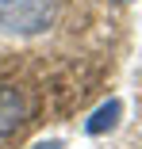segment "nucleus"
<instances>
[{
	"mask_svg": "<svg viewBox=\"0 0 142 149\" xmlns=\"http://www.w3.org/2000/svg\"><path fill=\"white\" fill-rule=\"evenodd\" d=\"M119 4H131V0H119Z\"/></svg>",
	"mask_w": 142,
	"mask_h": 149,
	"instance_id": "obj_5",
	"label": "nucleus"
},
{
	"mask_svg": "<svg viewBox=\"0 0 142 149\" xmlns=\"http://www.w3.org/2000/svg\"><path fill=\"white\" fill-rule=\"evenodd\" d=\"M119 115H123V100H115V96H111L108 103H100V107L89 115V123H84V134H92V138L111 134V130L119 126Z\"/></svg>",
	"mask_w": 142,
	"mask_h": 149,
	"instance_id": "obj_3",
	"label": "nucleus"
},
{
	"mask_svg": "<svg viewBox=\"0 0 142 149\" xmlns=\"http://www.w3.org/2000/svg\"><path fill=\"white\" fill-rule=\"evenodd\" d=\"M27 123V100L15 84H0V138H12Z\"/></svg>",
	"mask_w": 142,
	"mask_h": 149,
	"instance_id": "obj_2",
	"label": "nucleus"
},
{
	"mask_svg": "<svg viewBox=\"0 0 142 149\" xmlns=\"http://www.w3.org/2000/svg\"><path fill=\"white\" fill-rule=\"evenodd\" d=\"M58 19V0H0V31L31 38L54 27Z\"/></svg>",
	"mask_w": 142,
	"mask_h": 149,
	"instance_id": "obj_1",
	"label": "nucleus"
},
{
	"mask_svg": "<svg viewBox=\"0 0 142 149\" xmlns=\"http://www.w3.org/2000/svg\"><path fill=\"white\" fill-rule=\"evenodd\" d=\"M31 149H65V141H62V138H42V141H35Z\"/></svg>",
	"mask_w": 142,
	"mask_h": 149,
	"instance_id": "obj_4",
	"label": "nucleus"
}]
</instances>
